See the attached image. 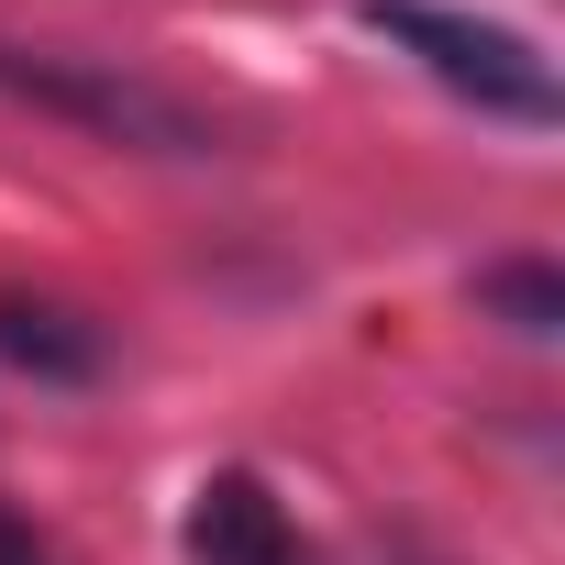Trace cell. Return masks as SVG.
<instances>
[{"instance_id":"6da1fadb","label":"cell","mask_w":565,"mask_h":565,"mask_svg":"<svg viewBox=\"0 0 565 565\" xmlns=\"http://www.w3.org/2000/svg\"><path fill=\"white\" fill-rule=\"evenodd\" d=\"M355 23L377 45H399L433 89H455L488 122H521V134H554L565 122V89H554L543 45L510 34V23H488V12H455V0H355Z\"/></svg>"},{"instance_id":"7a4b0ae2","label":"cell","mask_w":565,"mask_h":565,"mask_svg":"<svg viewBox=\"0 0 565 565\" xmlns=\"http://www.w3.org/2000/svg\"><path fill=\"white\" fill-rule=\"evenodd\" d=\"M0 100L45 111V122H67L89 145H122V156H189V167L222 156V134L189 100H167L156 78H134L122 56H56V45H12L0 34Z\"/></svg>"},{"instance_id":"3957f363","label":"cell","mask_w":565,"mask_h":565,"mask_svg":"<svg viewBox=\"0 0 565 565\" xmlns=\"http://www.w3.org/2000/svg\"><path fill=\"white\" fill-rule=\"evenodd\" d=\"M178 554H189V565H311L289 499H277L255 466H211V477L189 488V510H178Z\"/></svg>"},{"instance_id":"277c9868","label":"cell","mask_w":565,"mask_h":565,"mask_svg":"<svg viewBox=\"0 0 565 565\" xmlns=\"http://www.w3.org/2000/svg\"><path fill=\"white\" fill-rule=\"evenodd\" d=\"M0 366L34 377V388H89L111 366L100 322H78L67 300H34V289H0Z\"/></svg>"},{"instance_id":"5b68a950","label":"cell","mask_w":565,"mask_h":565,"mask_svg":"<svg viewBox=\"0 0 565 565\" xmlns=\"http://www.w3.org/2000/svg\"><path fill=\"white\" fill-rule=\"evenodd\" d=\"M477 311L510 322L521 344H554V333H565V266H554V255H499V266H477Z\"/></svg>"},{"instance_id":"8992f818","label":"cell","mask_w":565,"mask_h":565,"mask_svg":"<svg viewBox=\"0 0 565 565\" xmlns=\"http://www.w3.org/2000/svg\"><path fill=\"white\" fill-rule=\"evenodd\" d=\"M0 565H56V543H45V532L12 510V499H0Z\"/></svg>"}]
</instances>
